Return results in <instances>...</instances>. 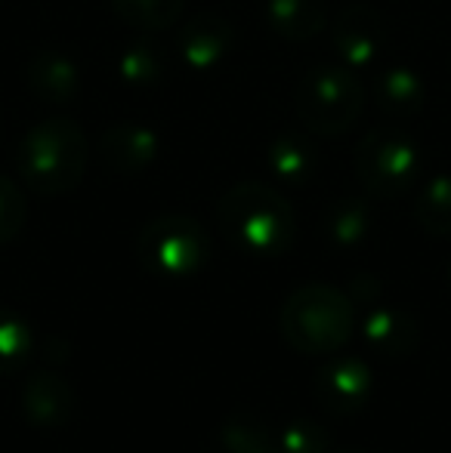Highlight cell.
<instances>
[{
    "label": "cell",
    "instance_id": "cell-1",
    "mask_svg": "<svg viewBox=\"0 0 451 453\" xmlns=\"http://www.w3.org/2000/svg\"><path fill=\"white\" fill-rule=\"evenodd\" d=\"M223 232L251 257H282L297 238L294 207L263 182H238L217 203Z\"/></svg>",
    "mask_w": 451,
    "mask_h": 453
},
{
    "label": "cell",
    "instance_id": "cell-2",
    "mask_svg": "<svg viewBox=\"0 0 451 453\" xmlns=\"http://www.w3.org/2000/svg\"><path fill=\"white\" fill-rule=\"evenodd\" d=\"M87 157L90 149L78 120L50 118L25 133L16 167L35 195L56 197L78 188L87 173Z\"/></svg>",
    "mask_w": 451,
    "mask_h": 453
},
{
    "label": "cell",
    "instance_id": "cell-3",
    "mask_svg": "<svg viewBox=\"0 0 451 453\" xmlns=\"http://www.w3.org/2000/svg\"><path fill=\"white\" fill-rule=\"evenodd\" d=\"M353 299L331 284H307L282 305V334L291 349L303 355H328L346 346L353 336Z\"/></svg>",
    "mask_w": 451,
    "mask_h": 453
},
{
    "label": "cell",
    "instance_id": "cell-4",
    "mask_svg": "<svg viewBox=\"0 0 451 453\" xmlns=\"http://www.w3.org/2000/svg\"><path fill=\"white\" fill-rule=\"evenodd\" d=\"M136 259L158 278H189L211 259V238L192 216L167 213L145 222L136 238Z\"/></svg>",
    "mask_w": 451,
    "mask_h": 453
},
{
    "label": "cell",
    "instance_id": "cell-5",
    "mask_svg": "<svg viewBox=\"0 0 451 453\" xmlns=\"http://www.w3.org/2000/svg\"><path fill=\"white\" fill-rule=\"evenodd\" d=\"M297 111L307 130L319 136H340L359 124L365 111V87L346 68L319 65L303 74L297 87Z\"/></svg>",
    "mask_w": 451,
    "mask_h": 453
},
{
    "label": "cell",
    "instance_id": "cell-6",
    "mask_svg": "<svg viewBox=\"0 0 451 453\" xmlns=\"http://www.w3.org/2000/svg\"><path fill=\"white\" fill-rule=\"evenodd\" d=\"M424 157L408 136L393 130H374L355 145V176L374 197H399L417 182Z\"/></svg>",
    "mask_w": 451,
    "mask_h": 453
},
{
    "label": "cell",
    "instance_id": "cell-7",
    "mask_svg": "<svg viewBox=\"0 0 451 453\" xmlns=\"http://www.w3.org/2000/svg\"><path fill=\"white\" fill-rule=\"evenodd\" d=\"M374 395V370L362 358H334L315 370L313 398L334 417L365 411Z\"/></svg>",
    "mask_w": 451,
    "mask_h": 453
},
{
    "label": "cell",
    "instance_id": "cell-8",
    "mask_svg": "<svg viewBox=\"0 0 451 453\" xmlns=\"http://www.w3.org/2000/svg\"><path fill=\"white\" fill-rule=\"evenodd\" d=\"M25 419L37 429H62L78 413V395L72 382L56 370H37L22 388Z\"/></svg>",
    "mask_w": 451,
    "mask_h": 453
},
{
    "label": "cell",
    "instance_id": "cell-9",
    "mask_svg": "<svg viewBox=\"0 0 451 453\" xmlns=\"http://www.w3.org/2000/svg\"><path fill=\"white\" fill-rule=\"evenodd\" d=\"M386 43V22L371 6H346L334 22V47L353 68H368Z\"/></svg>",
    "mask_w": 451,
    "mask_h": 453
},
{
    "label": "cell",
    "instance_id": "cell-10",
    "mask_svg": "<svg viewBox=\"0 0 451 453\" xmlns=\"http://www.w3.org/2000/svg\"><path fill=\"white\" fill-rule=\"evenodd\" d=\"M362 336L384 358H408L417 349V342H421V327H417L415 315H408V311L380 305V309L365 311Z\"/></svg>",
    "mask_w": 451,
    "mask_h": 453
},
{
    "label": "cell",
    "instance_id": "cell-11",
    "mask_svg": "<svg viewBox=\"0 0 451 453\" xmlns=\"http://www.w3.org/2000/svg\"><path fill=\"white\" fill-rule=\"evenodd\" d=\"M232 50V25L217 12H201L186 25V31L180 35V53L186 59V65L198 68H214L229 56Z\"/></svg>",
    "mask_w": 451,
    "mask_h": 453
},
{
    "label": "cell",
    "instance_id": "cell-12",
    "mask_svg": "<svg viewBox=\"0 0 451 453\" xmlns=\"http://www.w3.org/2000/svg\"><path fill=\"white\" fill-rule=\"evenodd\" d=\"M99 149H103L105 164H109L114 173L133 176V173H143L155 161L158 139L155 133L139 124H114L105 130Z\"/></svg>",
    "mask_w": 451,
    "mask_h": 453
},
{
    "label": "cell",
    "instance_id": "cell-13",
    "mask_svg": "<svg viewBox=\"0 0 451 453\" xmlns=\"http://www.w3.org/2000/svg\"><path fill=\"white\" fill-rule=\"evenodd\" d=\"M28 90L47 105H68L81 93V72L62 53H37L28 62Z\"/></svg>",
    "mask_w": 451,
    "mask_h": 453
},
{
    "label": "cell",
    "instance_id": "cell-14",
    "mask_svg": "<svg viewBox=\"0 0 451 453\" xmlns=\"http://www.w3.org/2000/svg\"><path fill=\"white\" fill-rule=\"evenodd\" d=\"M269 25L284 41H309L328 25L325 0H269Z\"/></svg>",
    "mask_w": 451,
    "mask_h": 453
},
{
    "label": "cell",
    "instance_id": "cell-15",
    "mask_svg": "<svg viewBox=\"0 0 451 453\" xmlns=\"http://www.w3.org/2000/svg\"><path fill=\"white\" fill-rule=\"evenodd\" d=\"M220 441H223L226 453H282L278 432H272L253 413L229 417L223 423V432H220Z\"/></svg>",
    "mask_w": 451,
    "mask_h": 453
},
{
    "label": "cell",
    "instance_id": "cell-16",
    "mask_svg": "<svg viewBox=\"0 0 451 453\" xmlns=\"http://www.w3.org/2000/svg\"><path fill=\"white\" fill-rule=\"evenodd\" d=\"M377 105L384 108L386 114H396V118L421 111L424 108V81L417 78L415 72H408V68L384 72L377 81Z\"/></svg>",
    "mask_w": 451,
    "mask_h": 453
},
{
    "label": "cell",
    "instance_id": "cell-17",
    "mask_svg": "<svg viewBox=\"0 0 451 453\" xmlns=\"http://www.w3.org/2000/svg\"><path fill=\"white\" fill-rule=\"evenodd\" d=\"M415 219L433 238H451V176H436L424 185L415 203Z\"/></svg>",
    "mask_w": 451,
    "mask_h": 453
},
{
    "label": "cell",
    "instance_id": "cell-18",
    "mask_svg": "<svg viewBox=\"0 0 451 453\" xmlns=\"http://www.w3.org/2000/svg\"><path fill=\"white\" fill-rule=\"evenodd\" d=\"M35 336L19 311L0 305V376L19 373L28 364Z\"/></svg>",
    "mask_w": 451,
    "mask_h": 453
},
{
    "label": "cell",
    "instance_id": "cell-19",
    "mask_svg": "<svg viewBox=\"0 0 451 453\" xmlns=\"http://www.w3.org/2000/svg\"><path fill=\"white\" fill-rule=\"evenodd\" d=\"M371 210L362 201H349V197L334 203L325 216V228L338 247H359L371 234Z\"/></svg>",
    "mask_w": 451,
    "mask_h": 453
},
{
    "label": "cell",
    "instance_id": "cell-20",
    "mask_svg": "<svg viewBox=\"0 0 451 453\" xmlns=\"http://www.w3.org/2000/svg\"><path fill=\"white\" fill-rule=\"evenodd\" d=\"M269 167L284 182H307L315 170V149L303 136H282L269 149Z\"/></svg>",
    "mask_w": 451,
    "mask_h": 453
},
{
    "label": "cell",
    "instance_id": "cell-21",
    "mask_svg": "<svg viewBox=\"0 0 451 453\" xmlns=\"http://www.w3.org/2000/svg\"><path fill=\"white\" fill-rule=\"evenodd\" d=\"M112 10L136 28L161 31L180 19L183 0H112Z\"/></svg>",
    "mask_w": 451,
    "mask_h": 453
},
{
    "label": "cell",
    "instance_id": "cell-22",
    "mask_svg": "<svg viewBox=\"0 0 451 453\" xmlns=\"http://www.w3.org/2000/svg\"><path fill=\"white\" fill-rule=\"evenodd\" d=\"M282 453H331V438L313 419H294L278 432Z\"/></svg>",
    "mask_w": 451,
    "mask_h": 453
},
{
    "label": "cell",
    "instance_id": "cell-23",
    "mask_svg": "<svg viewBox=\"0 0 451 453\" xmlns=\"http://www.w3.org/2000/svg\"><path fill=\"white\" fill-rule=\"evenodd\" d=\"M25 216H28L25 195L16 188V182L0 176V244H10L22 232Z\"/></svg>",
    "mask_w": 451,
    "mask_h": 453
},
{
    "label": "cell",
    "instance_id": "cell-24",
    "mask_svg": "<svg viewBox=\"0 0 451 453\" xmlns=\"http://www.w3.org/2000/svg\"><path fill=\"white\" fill-rule=\"evenodd\" d=\"M121 72H124V81H155L158 74H161V65H158L155 50L133 47V50H127V53H124Z\"/></svg>",
    "mask_w": 451,
    "mask_h": 453
},
{
    "label": "cell",
    "instance_id": "cell-25",
    "mask_svg": "<svg viewBox=\"0 0 451 453\" xmlns=\"http://www.w3.org/2000/svg\"><path fill=\"white\" fill-rule=\"evenodd\" d=\"M448 280H451V269H448Z\"/></svg>",
    "mask_w": 451,
    "mask_h": 453
}]
</instances>
